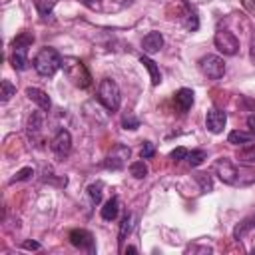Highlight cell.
<instances>
[{
	"instance_id": "25",
	"label": "cell",
	"mask_w": 255,
	"mask_h": 255,
	"mask_svg": "<svg viewBox=\"0 0 255 255\" xmlns=\"http://www.w3.org/2000/svg\"><path fill=\"white\" fill-rule=\"evenodd\" d=\"M207 157V153H205V149H193V151H189L187 153V163L191 165V167H197V165H201L203 163V159Z\"/></svg>"
},
{
	"instance_id": "16",
	"label": "cell",
	"mask_w": 255,
	"mask_h": 255,
	"mask_svg": "<svg viewBox=\"0 0 255 255\" xmlns=\"http://www.w3.org/2000/svg\"><path fill=\"white\" fill-rule=\"evenodd\" d=\"M118 213H120V199L114 195V197L108 199L106 205L102 207V219H106V221H114V219L118 217Z\"/></svg>"
},
{
	"instance_id": "18",
	"label": "cell",
	"mask_w": 255,
	"mask_h": 255,
	"mask_svg": "<svg viewBox=\"0 0 255 255\" xmlns=\"http://www.w3.org/2000/svg\"><path fill=\"white\" fill-rule=\"evenodd\" d=\"M255 139V135L251 131H241V129H233L229 135H227V141L233 143V145H243V143H251Z\"/></svg>"
},
{
	"instance_id": "31",
	"label": "cell",
	"mask_w": 255,
	"mask_h": 255,
	"mask_svg": "<svg viewBox=\"0 0 255 255\" xmlns=\"http://www.w3.org/2000/svg\"><path fill=\"white\" fill-rule=\"evenodd\" d=\"M30 175H34V169H32V167H24V169L16 171V175L12 177V183H14V181H24V179H28Z\"/></svg>"
},
{
	"instance_id": "4",
	"label": "cell",
	"mask_w": 255,
	"mask_h": 255,
	"mask_svg": "<svg viewBox=\"0 0 255 255\" xmlns=\"http://www.w3.org/2000/svg\"><path fill=\"white\" fill-rule=\"evenodd\" d=\"M34 42L32 32H22L12 42V66L14 70H26L28 68V48Z\"/></svg>"
},
{
	"instance_id": "12",
	"label": "cell",
	"mask_w": 255,
	"mask_h": 255,
	"mask_svg": "<svg viewBox=\"0 0 255 255\" xmlns=\"http://www.w3.org/2000/svg\"><path fill=\"white\" fill-rule=\"evenodd\" d=\"M141 48L145 54H155L163 48V36L159 32H147L141 40Z\"/></svg>"
},
{
	"instance_id": "5",
	"label": "cell",
	"mask_w": 255,
	"mask_h": 255,
	"mask_svg": "<svg viewBox=\"0 0 255 255\" xmlns=\"http://www.w3.org/2000/svg\"><path fill=\"white\" fill-rule=\"evenodd\" d=\"M98 100H100V104L108 112H118L122 98H120V88H118V84L112 78H104L100 82V86H98Z\"/></svg>"
},
{
	"instance_id": "21",
	"label": "cell",
	"mask_w": 255,
	"mask_h": 255,
	"mask_svg": "<svg viewBox=\"0 0 255 255\" xmlns=\"http://www.w3.org/2000/svg\"><path fill=\"white\" fill-rule=\"evenodd\" d=\"M147 165H145V161L143 159H139V161H131L129 163V173L135 177V179H143L145 175H147Z\"/></svg>"
},
{
	"instance_id": "32",
	"label": "cell",
	"mask_w": 255,
	"mask_h": 255,
	"mask_svg": "<svg viewBox=\"0 0 255 255\" xmlns=\"http://www.w3.org/2000/svg\"><path fill=\"white\" fill-rule=\"evenodd\" d=\"M187 153H189V151H187L185 147H175V149L169 153V157H171L173 161H181V159H185V157H187Z\"/></svg>"
},
{
	"instance_id": "1",
	"label": "cell",
	"mask_w": 255,
	"mask_h": 255,
	"mask_svg": "<svg viewBox=\"0 0 255 255\" xmlns=\"http://www.w3.org/2000/svg\"><path fill=\"white\" fill-rule=\"evenodd\" d=\"M213 169H215L217 177H219L223 183H227V185H241V187H243V185H249V183L255 181V173H253L251 169L241 167V165L233 163V161L227 159V157L215 159Z\"/></svg>"
},
{
	"instance_id": "28",
	"label": "cell",
	"mask_w": 255,
	"mask_h": 255,
	"mask_svg": "<svg viewBox=\"0 0 255 255\" xmlns=\"http://www.w3.org/2000/svg\"><path fill=\"white\" fill-rule=\"evenodd\" d=\"M16 94V88L10 84V80H2V102H8L12 96Z\"/></svg>"
},
{
	"instance_id": "10",
	"label": "cell",
	"mask_w": 255,
	"mask_h": 255,
	"mask_svg": "<svg viewBox=\"0 0 255 255\" xmlns=\"http://www.w3.org/2000/svg\"><path fill=\"white\" fill-rule=\"evenodd\" d=\"M225 124H227L225 112H221V110H217V108H213V110L207 112V116H205V128H207L211 133H221L223 128H225Z\"/></svg>"
},
{
	"instance_id": "38",
	"label": "cell",
	"mask_w": 255,
	"mask_h": 255,
	"mask_svg": "<svg viewBox=\"0 0 255 255\" xmlns=\"http://www.w3.org/2000/svg\"><path fill=\"white\" fill-rule=\"evenodd\" d=\"M126 253H137V249L135 247H126Z\"/></svg>"
},
{
	"instance_id": "15",
	"label": "cell",
	"mask_w": 255,
	"mask_h": 255,
	"mask_svg": "<svg viewBox=\"0 0 255 255\" xmlns=\"http://www.w3.org/2000/svg\"><path fill=\"white\" fill-rule=\"evenodd\" d=\"M42 124H44V118H42V114H38V112H34V114L28 118L26 129H28L30 139H38V135H40V131H42Z\"/></svg>"
},
{
	"instance_id": "13",
	"label": "cell",
	"mask_w": 255,
	"mask_h": 255,
	"mask_svg": "<svg viewBox=\"0 0 255 255\" xmlns=\"http://www.w3.org/2000/svg\"><path fill=\"white\" fill-rule=\"evenodd\" d=\"M173 104H175V108H177L181 114L189 112L191 106H193V92H191L189 88H181V90H177L175 96H173Z\"/></svg>"
},
{
	"instance_id": "35",
	"label": "cell",
	"mask_w": 255,
	"mask_h": 255,
	"mask_svg": "<svg viewBox=\"0 0 255 255\" xmlns=\"http://www.w3.org/2000/svg\"><path fill=\"white\" fill-rule=\"evenodd\" d=\"M22 247H24V249H34V251H36V249H40V243H36V241H26Z\"/></svg>"
},
{
	"instance_id": "7",
	"label": "cell",
	"mask_w": 255,
	"mask_h": 255,
	"mask_svg": "<svg viewBox=\"0 0 255 255\" xmlns=\"http://www.w3.org/2000/svg\"><path fill=\"white\" fill-rule=\"evenodd\" d=\"M129 155H131V149H129L128 145H124V143H116V145L112 147V151L108 153L104 165H106L108 169H114V171L124 169V167L128 165Z\"/></svg>"
},
{
	"instance_id": "34",
	"label": "cell",
	"mask_w": 255,
	"mask_h": 255,
	"mask_svg": "<svg viewBox=\"0 0 255 255\" xmlns=\"http://www.w3.org/2000/svg\"><path fill=\"white\" fill-rule=\"evenodd\" d=\"M247 126H249V129H251V133L255 135V114H251V116L247 118Z\"/></svg>"
},
{
	"instance_id": "3",
	"label": "cell",
	"mask_w": 255,
	"mask_h": 255,
	"mask_svg": "<svg viewBox=\"0 0 255 255\" xmlns=\"http://www.w3.org/2000/svg\"><path fill=\"white\" fill-rule=\"evenodd\" d=\"M62 60L56 48H42L34 58V70L44 78H52L62 68Z\"/></svg>"
},
{
	"instance_id": "27",
	"label": "cell",
	"mask_w": 255,
	"mask_h": 255,
	"mask_svg": "<svg viewBox=\"0 0 255 255\" xmlns=\"http://www.w3.org/2000/svg\"><path fill=\"white\" fill-rule=\"evenodd\" d=\"M122 128L124 129H137L139 128V120L133 116V114H126L122 118Z\"/></svg>"
},
{
	"instance_id": "6",
	"label": "cell",
	"mask_w": 255,
	"mask_h": 255,
	"mask_svg": "<svg viewBox=\"0 0 255 255\" xmlns=\"http://www.w3.org/2000/svg\"><path fill=\"white\" fill-rule=\"evenodd\" d=\"M199 70L209 80H219L225 74V62H223V58H219L215 54H207L199 60Z\"/></svg>"
},
{
	"instance_id": "33",
	"label": "cell",
	"mask_w": 255,
	"mask_h": 255,
	"mask_svg": "<svg viewBox=\"0 0 255 255\" xmlns=\"http://www.w3.org/2000/svg\"><path fill=\"white\" fill-rule=\"evenodd\" d=\"M80 2H82L86 8H90V10H100L104 0H80Z\"/></svg>"
},
{
	"instance_id": "8",
	"label": "cell",
	"mask_w": 255,
	"mask_h": 255,
	"mask_svg": "<svg viewBox=\"0 0 255 255\" xmlns=\"http://www.w3.org/2000/svg\"><path fill=\"white\" fill-rule=\"evenodd\" d=\"M213 42H215V48H217L223 56H235V54L239 52V40H237V36H235L233 32H229V30L217 32L215 38H213Z\"/></svg>"
},
{
	"instance_id": "14",
	"label": "cell",
	"mask_w": 255,
	"mask_h": 255,
	"mask_svg": "<svg viewBox=\"0 0 255 255\" xmlns=\"http://www.w3.org/2000/svg\"><path fill=\"white\" fill-rule=\"evenodd\" d=\"M26 96H28L40 110H44V112H48L50 106H52L48 94H46L44 90H40V88H26Z\"/></svg>"
},
{
	"instance_id": "11",
	"label": "cell",
	"mask_w": 255,
	"mask_h": 255,
	"mask_svg": "<svg viewBox=\"0 0 255 255\" xmlns=\"http://www.w3.org/2000/svg\"><path fill=\"white\" fill-rule=\"evenodd\" d=\"M70 243L78 249H84V251H94V237L90 231L86 229H72L70 231Z\"/></svg>"
},
{
	"instance_id": "26",
	"label": "cell",
	"mask_w": 255,
	"mask_h": 255,
	"mask_svg": "<svg viewBox=\"0 0 255 255\" xmlns=\"http://www.w3.org/2000/svg\"><path fill=\"white\" fill-rule=\"evenodd\" d=\"M102 189H104V183L102 181H96V183H92L88 187V195H90V199H92L94 205H98L102 201Z\"/></svg>"
},
{
	"instance_id": "29",
	"label": "cell",
	"mask_w": 255,
	"mask_h": 255,
	"mask_svg": "<svg viewBox=\"0 0 255 255\" xmlns=\"http://www.w3.org/2000/svg\"><path fill=\"white\" fill-rule=\"evenodd\" d=\"M195 179L201 183V189H203V191H211L213 183H211V177H209L207 173H195Z\"/></svg>"
},
{
	"instance_id": "9",
	"label": "cell",
	"mask_w": 255,
	"mask_h": 255,
	"mask_svg": "<svg viewBox=\"0 0 255 255\" xmlns=\"http://www.w3.org/2000/svg\"><path fill=\"white\" fill-rule=\"evenodd\" d=\"M50 147H52V151L56 155L66 157L72 151V135H70V131L68 129H58V133L50 141Z\"/></svg>"
},
{
	"instance_id": "20",
	"label": "cell",
	"mask_w": 255,
	"mask_h": 255,
	"mask_svg": "<svg viewBox=\"0 0 255 255\" xmlns=\"http://www.w3.org/2000/svg\"><path fill=\"white\" fill-rule=\"evenodd\" d=\"M255 227V215H251V217H247V219H243L237 227H235V231H233V237L235 239H243V235L249 231V229H253Z\"/></svg>"
},
{
	"instance_id": "2",
	"label": "cell",
	"mask_w": 255,
	"mask_h": 255,
	"mask_svg": "<svg viewBox=\"0 0 255 255\" xmlns=\"http://www.w3.org/2000/svg\"><path fill=\"white\" fill-rule=\"evenodd\" d=\"M62 70L66 74V78L76 86V88H90L92 86V74L90 70L86 68V64L80 60V58H74V56H68L62 60Z\"/></svg>"
},
{
	"instance_id": "24",
	"label": "cell",
	"mask_w": 255,
	"mask_h": 255,
	"mask_svg": "<svg viewBox=\"0 0 255 255\" xmlns=\"http://www.w3.org/2000/svg\"><path fill=\"white\" fill-rule=\"evenodd\" d=\"M34 6L42 18H48L54 10V0H34Z\"/></svg>"
},
{
	"instance_id": "36",
	"label": "cell",
	"mask_w": 255,
	"mask_h": 255,
	"mask_svg": "<svg viewBox=\"0 0 255 255\" xmlns=\"http://www.w3.org/2000/svg\"><path fill=\"white\" fill-rule=\"evenodd\" d=\"M243 2V6L249 10V12H255V0H241Z\"/></svg>"
},
{
	"instance_id": "23",
	"label": "cell",
	"mask_w": 255,
	"mask_h": 255,
	"mask_svg": "<svg viewBox=\"0 0 255 255\" xmlns=\"http://www.w3.org/2000/svg\"><path fill=\"white\" fill-rule=\"evenodd\" d=\"M183 26L187 28V30H197V26H199V20H197V14L189 8V6H185V16H183Z\"/></svg>"
},
{
	"instance_id": "17",
	"label": "cell",
	"mask_w": 255,
	"mask_h": 255,
	"mask_svg": "<svg viewBox=\"0 0 255 255\" xmlns=\"http://www.w3.org/2000/svg\"><path fill=\"white\" fill-rule=\"evenodd\" d=\"M139 62H141V64H143V68L149 72L151 84H153V86H159V84H161V72H159V68L155 66V62H153L151 58H147V56H141V58H139Z\"/></svg>"
},
{
	"instance_id": "30",
	"label": "cell",
	"mask_w": 255,
	"mask_h": 255,
	"mask_svg": "<svg viewBox=\"0 0 255 255\" xmlns=\"http://www.w3.org/2000/svg\"><path fill=\"white\" fill-rule=\"evenodd\" d=\"M153 153H155V147H153V143H151V141H143V145H141V151H139L141 159H149V157H153Z\"/></svg>"
},
{
	"instance_id": "22",
	"label": "cell",
	"mask_w": 255,
	"mask_h": 255,
	"mask_svg": "<svg viewBox=\"0 0 255 255\" xmlns=\"http://www.w3.org/2000/svg\"><path fill=\"white\" fill-rule=\"evenodd\" d=\"M133 221V215L131 213H128L126 217H124V221H122V227H120V235H118V243H120V247L124 245V241H126V235L131 231V223Z\"/></svg>"
},
{
	"instance_id": "19",
	"label": "cell",
	"mask_w": 255,
	"mask_h": 255,
	"mask_svg": "<svg viewBox=\"0 0 255 255\" xmlns=\"http://www.w3.org/2000/svg\"><path fill=\"white\" fill-rule=\"evenodd\" d=\"M237 159H239V163H245V165L255 163V143H249V145L241 147L237 151Z\"/></svg>"
},
{
	"instance_id": "37",
	"label": "cell",
	"mask_w": 255,
	"mask_h": 255,
	"mask_svg": "<svg viewBox=\"0 0 255 255\" xmlns=\"http://www.w3.org/2000/svg\"><path fill=\"white\" fill-rule=\"evenodd\" d=\"M249 58H251V62L255 64V44L251 46V52H249Z\"/></svg>"
}]
</instances>
